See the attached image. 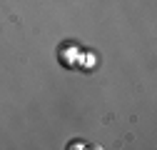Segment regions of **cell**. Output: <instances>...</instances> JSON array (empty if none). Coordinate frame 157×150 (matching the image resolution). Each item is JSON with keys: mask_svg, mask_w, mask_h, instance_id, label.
Instances as JSON below:
<instances>
[{"mask_svg": "<svg viewBox=\"0 0 157 150\" xmlns=\"http://www.w3.org/2000/svg\"><path fill=\"white\" fill-rule=\"evenodd\" d=\"M67 148H70V150H75V148H87V143H85V140H72Z\"/></svg>", "mask_w": 157, "mask_h": 150, "instance_id": "obj_1", "label": "cell"}]
</instances>
